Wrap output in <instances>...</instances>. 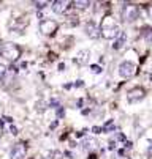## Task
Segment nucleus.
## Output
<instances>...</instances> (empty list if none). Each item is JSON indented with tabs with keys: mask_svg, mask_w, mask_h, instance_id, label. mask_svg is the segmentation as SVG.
<instances>
[{
	"mask_svg": "<svg viewBox=\"0 0 152 159\" xmlns=\"http://www.w3.org/2000/svg\"><path fill=\"white\" fill-rule=\"evenodd\" d=\"M46 107H45V103H36V110H40V112H43Z\"/></svg>",
	"mask_w": 152,
	"mask_h": 159,
	"instance_id": "nucleus-20",
	"label": "nucleus"
},
{
	"mask_svg": "<svg viewBox=\"0 0 152 159\" xmlns=\"http://www.w3.org/2000/svg\"><path fill=\"white\" fill-rule=\"evenodd\" d=\"M127 43V33L125 32H120L119 35L116 36V39H114V44H113V49H122L124 46H125Z\"/></svg>",
	"mask_w": 152,
	"mask_h": 159,
	"instance_id": "nucleus-11",
	"label": "nucleus"
},
{
	"mask_svg": "<svg viewBox=\"0 0 152 159\" xmlns=\"http://www.w3.org/2000/svg\"><path fill=\"white\" fill-rule=\"evenodd\" d=\"M63 69H65V65H63V63H60V65H59V71H63Z\"/></svg>",
	"mask_w": 152,
	"mask_h": 159,
	"instance_id": "nucleus-27",
	"label": "nucleus"
},
{
	"mask_svg": "<svg viewBox=\"0 0 152 159\" xmlns=\"http://www.w3.org/2000/svg\"><path fill=\"white\" fill-rule=\"evenodd\" d=\"M83 103H84L83 99H78V107H83Z\"/></svg>",
	"mask_w": 152,
	"mask_h": 159,
	"instance_id": "nucleus-28",
	"label": "nucleus"
},
{
	"mask_svg": "<svg viewBox=\"0 0 152 159\" xmlns=\"http://www.w3.org/2000/svg\"><path fill=\"white\" fill-rule=\"evenodd\" d=\"M92 131H94V132H95V134H100V132H103L100 126H94V128H92Z\"/></svg>",
	"mask_w": 152,
	"mask_h": 159,
	"instance_id": "nucleus-22",
	"label": "nucleus"
},
{
	"mask_svg": "<svg viewBox=\"0 0 152 159\" xmlns=\"http://www.w3.org/2000/svg\"><path fill=\"white\" fill-rule=\"evenodd\" d=\"M45 159H63V154L60 153L59 150H51L48 154H46Z\"/></svg>",
	"mask_w": 152,
	"mask_h": 159,
	"instance_id": "nucleus-13",
	"label": "nucleus"
},
{
	"mask_svg": "<svg viewBox=\"0 0 152 159\" xmlns=\"http://www.w3.org/2000/svg\"><path fill=\"white\" fill-rule=\"evenodd\" d=\"M120 33L119 30V25H117V22L114 21L113 16H105L103 19H101V24H100V35L103 36V38L106 39H116V36Z\"/></svg>",
	"mask_w": 152,
	"mask_h": 159,
	"instance_id": "nucleus-1",
	"label": "nucleus"
},
{
	"mask_svg": "<svg viewBox=\"0 0 152 159\" xmlns=\"http://www.w3.org/2000/svg\"><path fill=\"white\" fill-rule=\"evenodd\" d=\"M75 8H79V10H84L87 8V6H90V2H87V0H76V2L72 3Z\"/></svg>",
	"mask_w": 152,
	"mask_h": 159,
	"instance_id": "nucleus-15",
	"label": "nucleus"
},
{
	"mask_svg": "<svg viewBox=\"0 0 152 159\" xmlns=\"http://www.w3.org/2000/svg\"><path fill=\"white\" fill-rule=\"evenodd\" d=\"M5 121H8V123H13V118H10V117H5Z\"/></svg>",
	"mask_w": 152,
	"mask_h": 159,
	"instance_id": "nucleus-29",
	"label": "nucleus"
},
{
	"mask_svg": "<svg viewBox=\"0 0 152 159\" xmlns=\"http://www.w3.org/2000/svg\"><path fill=\"white\" fill-rule=\"evenodd\" d=\"M57 30H59V24L52 19H45V21L40 22V32L45 36H52Z\"/></svg>",
	"mask_w": 152,
	"mask_h": 159,
	"instance_id": "nucleus-4",
	"label": "nucleus"
},
{
	"mask_svg": "<svg viewBox=\"0 0 152 159\" xmlns=\"http://www.w3.org/2000/svg\"><path fill=\"white\" fill-rule=\"evenodd\" d=\"M49 106H59V101H57V99H52V101H51V104H49Z\"/></svg>",
	"mask_w": 152,
	"mask_h": 159,
	"instance_id": "nucleus-26",
	"label": "nucleus"
},
{
	"mask_svg": "<svg viewBox=\"0 0 152 159\" xmlns=\"http://www.w3.org/2000/svg\"><path fill=\"white\" fill-rule=\"evenodd\" d=\"M73 87H84V82L83 80H76V82L73 84Z\"/></svg>",
	"mask_w": 152,
	"mask_h": 159,
	"instance_id": "nucleus-24",
	"label": "nucleus"
},
{
	"mask_svg": "<svg viewBox=\"0 0 152 159\" xmlns=\"http://www.w3.org/2000/svg\"><path fill=\"white\" fill-rule=\"evenodd\" d=\"M10 132H11L13 136H16V134H18V128H16V126H11V128H10Z\"/></svg>",
	"mask_w": 152,
	"mask_h": 159,
	"instance_id": "nucleus-23",
	"label": "nucleus"
},
{
	"mask_svg": "<svg viewBox=\"0 0 152 159\" xmlns=\"http://www.w3.org/2000/svg\"><path fill=\"white\" fill-rule=\"evenodd\" d=\"M119 74L120 77H124V79H130V77H133L135 74H136V65H135L133 62H122L119 65Z\"/></svg>",
	"mask_w": 152,
	"mask_h": 159,
	"instance_id": "nucleus-5",
	"label": "nucleus"
},
{
	"mask_svg": "<svg viewBox=\"0 0 152 159\" xmlns=\"http://www.w3.org/2000/svg\"><path fill=\"white\" fill-rule=\"evenodd\" d=\"M63 115H65V110H63V107H59V109H57V117L62 118Z\"/></svg>",
	"mask_w": 152,
	"mask_h": 159,
	"instance_id": "nucleus-21",
	"label": "nucleus"
},
{
	"mask_svg": "<svg viewBox=\"0 0 152 159\" xmlns=\"http://www.w3.org/2000/svg\"><path fill=\"white\" fill-rule=\"evenodd\" d=\"M124 22H133L140 18V8H138L135 3H125L122 6V11H120Z\"/></svg>",
	"mask_w": 152,
	"mask_h": 159,
	"instance_id": "nucleus-3",
	"label": "nucleus"
},
{
	"mask_svg": "<svg viewBox=\"0 0 152 159\" xmlns=\"http://www.w3.org/2000/svg\"><path fill=\"white\" fill-rule=\"evenodd\" d=\"M113 129H114V121L113 120L106 121V124L101 128V131H103V132H109V131H113Z\"/></svg>",
	"mask_w": 152,
	"mask_h": 159,
	"instance_id": "nucleus-16",
	"label": "nucleus"
},
{
	"mask_svg": "<svg viewBox=\"0 0 152 159\" xmlns=\"http://www.w3.org/2000/svg\"><path fill=\"white\" fill-rule=\"evenodd\" d=\"M86 35L89 36V38H92V39H97V38H100V27L97 25L95 22H87L86 24Z\"/></svg>",
	"mask_w": 152,
	"mask_h": 159,
	"instance_id": "nucleus-9",
	"label": "nucleus"
},
{
	"mask_svg": "<svg viewBox=\"0 0 152 159\" xmlns=\"http://www.w3.org/2000/svg\"><path fill=\"white\" fill-rule=\"evenodd\" d=\"M89 159H97V156H95V154H90V156H89Z\"/></svg>",
	"mask_w": 152,
	"mask_h": 159,
	"instance_id": "nucleus-30",
	"label": "nucleus"
},
{
	"mask_svg": "<svg viewBox=\"0 0 152 159\" xmlns=\"http://www.w3.org/2000/svg\"><path fill=\"white\" fill-rule=\"evenodd\" d=\"M27 154V143L25 142H18V143L13 145L11 150V159H24Z\"/></svg>",
	"mask_w": 152,
	"mask_h": 159,
	"instance_id": "nucleus-7",
	"label": "nucleus"
},
{
	"mask_svg": "<svg viewBox=\"0 0 152 159\" xmlns=\"http://www.w3.org/2000/svg\"><path fill=\"white\" fill-rule=\"evenodd\" d=\"M0 55H2L3 58H6V60L14 62V60H18L19 57H21V47L18 44H13V43H6V44L2 46Z\"/></svg>",
	"mask_w": 152,
	"mask_h": 159,
	"instance_id": "nucleus-2",
	"label": "nucleus"
},
{
	"mask_svg": "<svg viewBox=\"0 0 152 159\" xmlns=\"http://www.w3.org/2000/svg\"><path fill=\"white\" fill-rule=\"evenodd\" d=\"M144 96H146V90H144L143 87H133L131 90L127 91V101L131 104L144 99Z\"/></svg>",
	"mask_w": 152,
	"mask_h": 159,
	"instance_id": "nucleus-6",
	"label": "nucleus"
},
{
	"mask_svg": "<svg viewBox=\"0 0 152 159\" xmlns=\"http://www.w3.org/2000/svg\"><path fill=\"white\" fill-rule=\"evenodd\" d=\"M83 147L87 148V150H92V148L97 147V140H95V139H84V140H83Z\"/></svg>",
	"mask_w": 152,
	"mask_h": 159,
	"instance_id": "nucleus-12",
	"label": "nucleus"
},
{
	"mask_svg": "<svg viewBox=\"0 0 152 159\" xmlns=\"http://www.w3.org/2000/svg\"><path fill=\"white\" fill-rule=\"evenodd\" d=\"M35 5H36V8H38V10H43L46 5H48V2H36Z\"/></svg>",
	"mask_w": 152,
	"mask_h": 159,
	"instance_id": "nucleus-19",
	"label": "nucleus"
},
{
	"mask_svg": "<svg viewBox=\"0 0 152 159\" xmlns=\"http://www.w3.org/2000/svg\"><path fill=\"white\" fill-rule=\"evenodd\" d=\"M51 5H52V11L54 13H57V14H63V13L70 8L72 2H68V0H56V2H52Z\"/></svg>",
	"mask_w": 152,
	"mask_h": 159,
	"instance_id": "nucleus-8",
	"label": "nucleus"
},
{
	"mask_svg": "<svg viewBox=\"0 0 152 159\" xmlns=\"http://www.w3.org/2000/svg\"><path fill=\"white\" fill-rule=\"evenodd\" d=\"M141 35H143V38L146 41H152V27H144L141 30Z\"/></svg>",
	"mask_w": 152,
	"mask_h": 159,
	"instance_id": "nucleus-14",
	"label": "nucleus"
},
{
	"mask_svg": "<svg viewBox=\"0 0 152 159\" xmlns=\"http://www.w3.org/2000/svg\"><path fill=\"white\" fill-rule=\"evenodd\" d=\"M5 74H6V66L0 63V82H2V79L5 77Z\"/></svg>",
	"mask_w": 152,
	"mask_h": 159,
	"instance_id": "nucleus-17",
	"label": "nucleus"
},
{
	"mask_svg": "<svg viewBox=\"0 0 152 159\" xmlns=\"http://www.w3.org/2000/svg\"><path fill=\"white\" fill-rule=\"evenodd\" d=\"M147 14H149V18L152 19V5L147 6Z\"/></svg>",
	"mask_w": 152,
	"mask_h": 159,
	"instance_id": "nucleus-25",
	"label": "nucleus"
},
{
	"mask_svg": "<svg viewBox=\"0 0 152 159\" xmlns=\"http://www.w3.org/2000/svg\"><path fill=\"white\" fill-rule=\"evenodd\" d=\"M90 69H92V73H95V74H100L101 71H103V69H101V66H98V65H92V66H90Z\"/></svg>",
	"mask_w": 152,
	"mask_h": 159,
	"instance_id": "nucleus-18",
	"label": "nucleus"
},
{
	"mask_svg": "<svg viewBox=\"0 0 152 159\" xmlns=\"http://www.w3.org/2000/svg\"><path fill=\"white\" fill-rule=\"evenodd\" d=\"M2 46H3V44H2V41H0V50H2Z\"/></svg>",
	"mask_w": 152,
	"mask_h": 159,
	"instance_id": "nucleus-31",
	"label": "nucleus"
},
{
	"mask_svg": "<svg viewBox=\"0 0 152 159\" xmlns=\"http://www.w3.org/2000/svg\"><path fill=\"white\" fill-rule=\"evenodd\" d=\"M89 58H90V50L87 49H81L76 52V57H75V63L76 65H86V63H89Z\"/></svg>",
	"mask_w": 152,
	"mask_h": 159,
	"instance_id": "nucleus-10",
	"label": "nucleus"
}]
</instances>
